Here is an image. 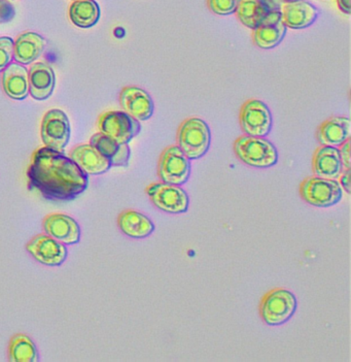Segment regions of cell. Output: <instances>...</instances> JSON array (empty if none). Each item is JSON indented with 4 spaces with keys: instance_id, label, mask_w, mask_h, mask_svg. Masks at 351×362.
Listing matches in <instances>:
<instances>
[{
    "instance_id": "484cf974",
    "label": "cell",
    "mask_w": 351,
    "mask_h": 362,
    "mask_svg": "<svg viewBox=\"0 0 351 362\" xmlns=\"http://www.w3.org/2000/svg\"><path fill=\"white\" fill-rule=\"evenodd\" d=\"M8 358L13 362H37L38 351L32 339L24 334L12 337L8 345Z\"/></svg>"
},
{
    "instance_id": "d6a6232c",
    "label": "cell",
    "mask_w": 351,
    "mask_h": 362,
    "mask_svg": "<svg viewBox=\"0 0 351 362\" xmlns=\"http://www.w3.org/2000/svg\"><path fill=\"white\" fill-rule=\"evenodd\" d=\"M278 4H291V2L301 1V0H275Z\"/></svg>"
},
{
    "instance_id": "7a4b0ae2",
    "label": "cell",
    "mask_w": 351,
    "mask_h": 362,
    "mask_svg": "<svg viewBox=\"0 0 351 362\" xmlns=\"http://www.w3.org/2000/svg\"><path fill=\"white\" fill-rule=\"evenodd\" d=\"M177 141L179 149L190 160L202 158L210 147L209 126L197 117L186 119L177 129Z\"/></svg>"
},
{
    "instance_id": "4dcf8cb0",
    "label": "cell",
    "mask_w": 351,
    "mask_h": 362,
    "mask_svg": "<svg viewBox=\"0 0 351 362\" xmlns=\"http://www.w3.org/2000/svg\"><path fill=\"white\" fill-rule=\"evenodd\" d=\"M338 179L342 189H344L346 192L350 193V170H343Z\"/></svg>"
},
{
    "instance_id": "277c9868",
    "label": "cell",
    "mask_w": 351,
    "mask_h": 362,
    "mask_svg": "<svg viewBox=\"0 0 351 362\" xmlns=\"http://www.w3.org/2000/svg\"><path fill=\"white\" fill-rule=\"evenodd\" d=\"M297 307L298 301L292 291L285 288H276L263 296L261 318L267 325H282L294 316Z\"/></svg>"
},
{
    "instance_id": "5bb4252c",
    "label": "cell",
    "mask_w": 351,
    "mask_h": 362,
    "mask_svg": "<svg viewBox=\"0 0 351 362\" xmlns=\"http://www.w3.org/2000/svg\"><path fill=\"white\" fill-rule=\"evenodd\" d=\"M121 109L137 121H146L155 111L154 100L145 90L136 86L123 88L120 93Z\"/></svg>"
},
{
    "instance_id": "2e32d148",
    "label": "cell",
    "mask_w": 351,
    "mask_h": 362,
    "mask_svg": "<svg viewBox=\"0 0 351 362\" xmlns=\"http://www.w3.org/2000/svg\"><path fill=\"white\" fill-rule=\"evenodd\" d=\"M55 74L44 62L31 65L28 71L29 93L35 100H48L55 88Z\"/></svg>"
},
{
    "instance_id": "cb8c5ba5",
    "label": "cell",
    "mask_w": 351,
    "mask_h": 362,
    "mask_svg": "<svg viewBox=\"0 0 351 362\" xmlns=\"http://www.w3.org/2000/svg\"><path fill=\"white\" fill-rule=\"evenodd\" d=\"M118 226L121 233L132 238H145L155 231V224L148 216L134 210H126L118 217Z\"/></svg>"
},
{
    "instance_id": "30bf717a",
    "label": "cell",
    "mask_w": 351,
    "mask_h": 362,
    "mask_svg": "<svg viewBox=\"0 0 351 362\" xmlns=\"http://www.w3.org/2000/svg\"><path fill=\"white\" fill-rule=\"evenodd\" d=\"M40 136L44 147L64 153L71 139L69 117L61 110H49L42 118Z\"/></svg>"
},
{
    "instance_id": "4fadbf2b",
    "label": "cell",
    "mask_w": 351,
    "mask_h": 362,
    "mask_svg": "<svg viewBox=\"0 0 351 362\" xmlns=\"http://www.w3.org/2000/svg\"><path fill=\"white\" fill-rule=\"evenodd\" d=\"M287 35V27L281 18V10L272 12L254 29V44L263 50L278 47Z\"/></svg>"
},
{
    "instance_id": "d4e9b609",
    "label": "cell",
    "mask_w": 351,
    "mask_h": 362,
    "mask_svg": "<svg viewBox=\"0 0 351 362\" xmlns=\"http://www.w3.org/2000/svg\"><path fill=\"white\" fill-rule=\"evenodd\" d=\"M100 8L94 0H78L69 8V18L80 28H91L100 19Z\"/></svg>"
},
{
    "instance_id": "8fae6325",
    "label": "cell",
    "mask_w": 351,
    "mask_h": 362,
    "mask_svg": "<svg viewBox=\"0 0 351 362\" xmlns=\"http://www.w3.org/2000/svg\"><path fill=\"white\" fill-rule=\"evenodd\" d=\"M26 250L37 262L47 267H59L66 260V246L47 233H40L31 238Z\"/></svg>"
},
{
    "instance_id": "1f68e13d",
    "label": "cell",
    "mask_w": 351,
    "mask_h": 362,
    "mask_svg": "<svg viewBox=\"0 0 351 362\" xmlns=\"http://www.w3.org/2000/svg\"><path fill=\"white\" fill-rule=\"evenodd\" d=\"M337 4H338L339 10L342 13L350 15V0H337Z\"/></svg>"
},
{
    "instance_id": "836d02e7",
    "label": "cell",
    "mask_w": 351,
    "mask_h": 362,
    "mask_svg": "<svg viewBox=\"0 0 351 362\" xmlns=\"http://www.w3.org/2000/svg\"><path fill=\"white\" fill-rule=\"evenodd\" d=\"M73 1H78V0H73Z\"/></svg>"
},
{
    "instance_id": "83f0119b",
    "label": "cell",
    "mask_w": 351,
    "mask_h": 362,
    "mask_svg": "<svg viewBox=\"0 0 351 362\" xmlns=\"http://www.w3.org/2000/svg\"><path fill=\"white\" fill-rule=\"evenodd\" d=\"M13 58V40L11 37H0V71H4Z\"/></svg>"
},
{
    "instance_id": "603a6c76",
    "label": "cell",
    "mask_w": 351,
    "mask_h": 362,
    "mask_svg": "<svg viewBox=\"0 0 351 362\" xmlns=\"http://www.w3.org/2000/svg\"><path fill=\"white\" fill-rule=\"evenodd\" d=\"M47 42L42 35L35 33H25L13 42V59L20 64H30L42 55Z\"/></svg>"
},
{
    "instance_id": "d6986e66",
    "label": "cell",
    "mask_w": 351,
    "mask_h": 362,
    "mask_svg": "<svg viewBox=\"0 0 351 362\" xmlns=\"http://www.w3.org/2000/svg\"><path fill=\"white\" fill-rule=\"evenodd\" d=\"M319 17V10L309 2H291L283 4L281 8V18L287 28L304 29L314 23Z\"/></svg>"
},
{
    "instance_id": "8992f818",
    "label": "cell",
    "mask_w": 351,
    "mask_h": 362,
    "mask_svg": "<svg viewBox=\"0 0 351 362\" xmlns=\"http://www.w3.org/2000/svg\"><path fill=\"white\" fill-rule=\"evenodd\" d=\"M145 193L155 206L163 212L173 215L188 212L190 199L181 186L157 182L148 185Z\"/></svg>"
},
{
    "instance_id": "ffe728a7",
    "label": "cell",
    "mask_w": 351,
    "mask_h": 362,
    "mask_svg": "<svg viewBox=\"0 0 351 362\" xmlns=\"http://www.w3.org/2000/svg\"><path fill=\"white\" fill-rule=\"evenodd\" d=\"M90 145L109 161L112 166L126 168L129 164L130 150L128 144H120L114 139L98 132L90 139Z\"/></svg>"
},
{
    "instance_id": "6da1fadb",
    "label": "cell",
    "mask_w": 351,
    "mask_h": 362,
    "mask_svg": "<svg viewBox=\"0 0 351 362\" xmlns=\"http://www.w3.org/2000/svg\"><path fill=\"white\" fill-rule=\"evenodd\" d=\"M27 177L31 188L54 202L76 199L89 186V175L71 157L48 147L33 153Z\"/></svg>"
},
{
    "instance_id": "7402d4cb",
    "label": "cell",
    "mask_w": 351,
    "mask_h": 362,
    "mask_svg": "<svg viewBox=\"0 0 351 362\" xmlns=\"http://www.w3.org/2000/svg\"><path fill=\"white\" fill-rule=\"evenodd\" d=\"M312 170L317 177L336 180L343 172L338 148L321 146L317 148L312 158Z\"/></svg>"
},
{
    "instance_id": "f546056e",
    "label": "cell",
    "mask_w": 351,
    "mask_h": 362,
    "mask_svg": "<svg viewBox=\"0 0 351 362\" xmlns=\"http://www.w3.org/2000/svg\"><path fill=\"white\" fill-rule=\"evenodd\" d=\"M340 159H341L342 165L344 170H350V139H347L345 143L342 144L338 148Z\"/></svg>"
},
{
    "instance_id": "9c48e42d",
    "label": "cell",
    "mask_w": 351,
    "mask_h": 362,
    "mask_svg": "<svg viewBox=\"0 0 351 362\" xmlns=\"http://www.w3.org/2000/svg\"><path fill=\"white\" fill-rule=\"evenodd\" d=\"M239 122L246 136L266 138L271 132L273 118L266 103L258 100H249L240 109Z\"/></svg>"
},
{
    "instance_id": "52a82bcc",
    "label": "cell",
    "mask_w": 351,
    "mask_h": 362,
    "mask_svg": "<svg viewBox=\"0 0 351 362\" xmlns=\"http://www.w3.org/2000/svg\"><path fill=\"white\" fill-rule=\"evenodd\" d=\"M157 175L164 183L182 186L191 175V160L179 146H169L162 152L157 163Z\"/></svg>"
},
{
    "instance_id": "ac0fdd59",
    "label": "cell",
    "mask_w": 351,
    "mask_h": 362,
    "mask_svg": "<svg viewBox=\"0 0 351 362\" xmlns=\"http://www.w3.org/2000/svg\"><path fill=\"white\" fill-rule=\"evenodd\" d=\"M351 123L347 117L335 116L319 125L317 139L321 146L339 148L350 139Z\"/></svg>"
},
{
    "instance_id": "7c38bea8",
    "label": "cell",
    "mask_w": 351,
    "mask_h": 362,
    "mask_svg": "<svg viewBox=\"0 0 351 362\" xmlns=\"http://www.w3.org/2000/svg\"><path fill=\"white\" fill-rule=\"evenodd\" d=\"M44 233L64 245L78 244L81 227L78 222L66 214H49L42 220Z\"/></svg>"
},
{
    "instance_id": "44dd1931",
    "label": "cell",
    "mask_w": 351,
    "mask_h": 362,
    "mask_svg": "<svg viewBox=\"0 0 351 362\" xmlns=\"http://www.w3.org/2000/svg\"><path fill=\"white\" fill-rule=\"evenodd\" d=\"M2 88L6 95L16 100H23L28 96V71L20 63L11 62L2 71Z\"/></svg>"
},
{
    "instance_id": "4316f807",
    "label": "cell",
    "mask_w": 351,
    "mask_h": 362,
    "mask_svg": "<svg viewBox=\"0 0 351 362\" xmlns=\"http://www.w3.org/2000/svg\"><path fill=\"white\" fill-rule=\"evenodd\" d=\"M240 0H207V6L218 16L232 15L236 12Z\"/></svg>"
},
{
    "instance_id": "3957f363",
    "label": "cell",
    "mask_w": 351,
    "mask_h": 362,
    "mask_svg": "<svg viewBox=\"0 0 351 362\" xmlns=\"http://www.w3.org/2000/svg\"><path fill=\"white\" fill-rule=\"evenodd\" d=\"M234 153L246 165L256 168H269L278 163L275 146L265 138L244 136L236 139Z\"/></svg>"
},
{
    "instance_id": "5b68a950",
    "label": "cell",
    "mask_w": 351,
    "mask_h": 362,
    "mask_svg": "<svg viewBox=\"0 0 351 362\" xmlns=\"http://www.w3.org/2000/svg\"><path fill=\"white\" fill-rule=\"evenodd\" d=\"M300 195L310 206L328 208L342 199L343 189L337 180L314 175L306 177L301 183Z\"/></svg>"
},
{
    "instance_id": "ba28073f",
    "label": "cell",
    "mask_w": 351,
    "mask_h": 362,
    "mask_svg": "<svg viewBox=\"0 0 351 362\" xmlns=\"http://www.w3.org/2000/svg\"><path fill=\"white\" fill-rule=\"evenodd\" d=\"M99 132L120 144H129L141 130L139 121L124 111L103 112L98 118Z\"/></svg>"
},
{
    "instance_id": "e0dca14e",
    "label": "cell",
    "mask_w": 351,
    "mask_h": 362,
    "mask_svg": "<svg viewBox=\"0 0 351 362\" xmlns=\"http://www.w3.org/2000/svg\"><path fill=\"white\" fill-rule=\"evenodd\" d=\"M69 157L87 175H102L109 172L112 164L90 144L76 146L69 152Z\"/></svg>"
},
{
    "instance_id": "f1b7e54d",
    "label": "cell",
    "mask_w": 351,
    "mask_h": 362,
    "mask_svg": "<svg viewBox=\"0 0 351 362\" xmlns=\"http://www.w3.org/2000/svg\"><path fill=\"white\" fill-rule=\"evenodd\" d=\"M15 15L13 4L8 0H0V24L12 21Z\"/></svg>"
},
{
    "instance_id": "9a60e30c",
    "label": "cell",
    "mask_w": 351,
    "mask_h": 362,
    "mask_svg": "<svg viewBox=\"0 0 351 362\" xmlns=\"http://www.w3.org/2000/svg\"><path fill=\"white\" fill-rule=\"evenodd\" d=\"M281 10L280 4L275 0H240L236 16L247 28H256L267 16Z\"/></svg>"
}]
</instances>
